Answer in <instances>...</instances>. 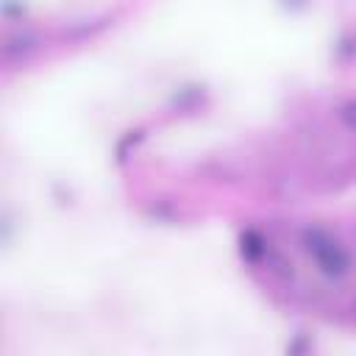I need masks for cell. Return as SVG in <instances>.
Masks as SVG:
<instances>
[{
    "label": "cell",
    "mask_w": 356,
    "mask_h": 356,
    "mask_svg": "<svg viewBox=\"0 0 356 356\" xmlns=\"http://www.w3.org/2000/svg\"><path fill=\"white\" fill-rule=\"evenodd\" d=\"M300 248L314 261L317 273H323L325 278L339 281L350 273V253L331 231H325L320 225H306L300 231Z\"/></svg>",
    "instance_id": "cell-1"
},
{
    "label": "cell",
    "mask_w": 356,
    "mask_h": 356,
    "mask_svg": "<svg viewBox=\"0 0 356 356\" xmlns=\"http://www.w3.org/2000/svg\"><path fill=\"white\" fill-rule=\"evenodd\" d=\"M339 117L350 125V128H356V100H350V103H345L342 106V111H339Z\"/></svg>",
    "instance_id": "cell-2"
}]
</instances>
